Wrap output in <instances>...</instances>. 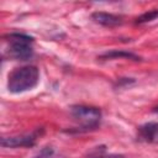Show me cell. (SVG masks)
Instances as JSON below:
<instances>
[{
  "instance_id": "cell-1",
  "label": "cell",
  "mask_w": 158,
  "mask_h": 158,
  "mask_svg": "<svg viewBox=\"0 0 158 158\" xmlns=\"http://www.w3.org/2000/svg\"><path fill=\"white\" fill-rule=\"evenodd\" d=\"M40 81V70L35 65H23L15 68L7 78V89L12 94H20L32 90Z\"/></svg>"
},
{
  "instance_id": "cell-2",
  "label": "cell",
  "mask_w": 158,
  "mask_h": 158,
  "mask_svg": "<svg viewBox=\"0 0 158 158\" xmlns=\"http://www.w3.org/2000/svg\"><path fill=\"white\" fill-rule=\"evenodd\" d=\"M5 38H7V49L6 53L10 58L15 59V60H27L30 58H32L33 56V38L31 36H27L25 33H19V32H14L10 33L7 36H5Z\"/></svg>"
},
{
  "instance_id": "cell-3",
  "label": "cell",
  "mask_w": 158,
  "mask_h": 158,
  "mask_svg": "<svg viewBox=\"0 0 158 158\" xmlns=\"http://www.w3.org/2000/svg\"><path fill=\"white\" fill-rule=\"evenodd\" d=\"M70 115L79 125L77 127V132H86L90 130H95L99 127L101 121V111L98 107L85 106V105H75L70 107Z\"/></svg>"
},
{
  "instance_id": "cell-4",
  "label": "cell",
  "mask_w": 158,
  "mask_h": 158,
  "mask_svg": "<svg viewBox=\"0 0 158 158\" xmlns=\"http://www.w3.org/2000/svg\"><path fill=\"white\" fill-rule=\"evenodd\" d=\"M44 130L42 127L33 130L28 133L15 135L1 138V146L4 148H21V147H32L37 142V139L43 135Z\"/></svg>"
},
{
  "instance_id": "cell-5",
  "label": "cell",
  "mask_w": 158,
  "mask_h": 158,
  "mask_svg": "<svg viewBox=\"0 0 158 158\" xmlns=\"http://www.w3.org/2000/svg\"><path fill=\"white\" fill-rule=\"evenodd\" d=\"M137 141L158 144V122H147L137 128Z\"/></svg>"
},
{
  "instance_id": "cell-6",
  "label": "cell",
  "mask_w": 158,
  "mask_h": 158,
  "mask_svg": "<svg viewBox=\"0 0 158 158\" xmlns=\"http://www.w3.org/2000/svg\"><path fill=\"white\" fill-rule=\"evenodd\" d=\"M91 19L105 27H115L122 23V17L118 15H114L110 12H104V11H95L91 14Z\"/></svg>"
},
{
  "instance_id": "cell-7",
  "label": "cell",
  "mask_w": 158,
  "mask_h": 158,
  "mask_svg": "<svg viewBox=\"0 0 158 158\" xmlns=\"http://www.w3.org/2000/svg\"><path fill=\"white\" fill-rule=\"evenodd\" d=\"M100 58L102 59H116V58H126V59H133V60H138L139 57L131 53V52H125V51H111V52H106L104 54L100 56Z\"/></svg>"
},
{
  "instance_id": "cell-8",
  "label": "cell",
  "mask_w": 158,
  "mask_h": 158,
  "mask_svg": "<svg viewBox=\"0 0 158 158\" xmlns=\"http://www.w3.org/2000/svg\"><path fill=\"white\" fill-rule=\"evenodd\" d=\"M32 158H62V156L56 151L54 147H52V146H46V147H43L36 156H33Z\"/></svg>"
},
{
  "instance_id": "cell-9",
  "label": "cell",
  "mask_w": 158,
  "mask_h": 158,
  "mask_svg": "<svg viewBox=\"0 0 158 158\" xmlns=\"http://www.w3.org/2000/svg\"><path fill=\"white\" fill-rule=\"evenodd\" d=\"M89 158H126L122 154H115V153H105V148L104 147H96L94 149V152L89 156Z\"/></svg>"
},
{
  "instance_id": "cell-10",
  "label": "cell",
  "mask_w": 158,
  "mask_h": 158,
  "mask_svg": "<svg viewBox=\"0 0 158 158\" xmlns=\"http://www.w3.org/2000/svg\"><path fill=\"white\" fill-rule=\"evenodd\" d=\"M158 17V9H154V10H149L144 14H142L141 16H138L136 19V23H146V22H149V21H153Z\"/></svg>"
},
{
  "instance_id": "cell-11",
  "label": "cell",
  "mask_w": 158,
  "mask_h": 158,
  "mask_svg": "<svg viewBox=\"0 0 158 158\" xmlns=\"http://www.w3.org/2000/svg\"><path fill=\"white\" fill-rule=\"evenodd\" d=\"M153 112H158V106H156V107L153 109Z\"/></svg>"
}]
</instances>
